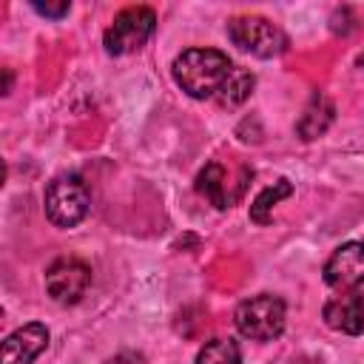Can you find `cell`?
<instances>
[{
	"mask_svg": "<svg viewBox=\"0 0 364 364\" xmlns=\"http://www.w3.org/2000/svg\"><path fill=\"white\" fill-rule=\"evenodd\" d=\"M171 74L176 80V85L193 97V100H216L225 108H233L239 102H245L256 85V77L236 65L228 54L216 51V48H188L182 51L173 65Z\"/></svg>",
	"mask_w": 364,
	"mask_h": 364,
	"instance_id": "cell-1",
	"label": "cell"
},
{
	"mask_svg": "<svg viewBox=\"0 0 364 364\" xmlns=\"http://www.w3.org/2000/svg\"><path fill=\"white\" fill-rule=\"evenodd\" d=\"M43 208H46V219L51 225L77 228L91 208L88 185L82 182L80 173H60L48 182V188L43 193Z\"/></svg>",
	"mask_w": 364,
	"mask_h": 364,
	"instance_id": "cell-2",
	"label": "cell"
},
{
	"mask_svg": "<svg viewBox=\"0 0 364 364\" xmlns=\"http://www.w3.org/2000/svg\"><path fill=\"white\" fill-rule=\"evenodd\" d=\"M287 321V307L279 296L273 293H259L245 299L236 313H233V324L245 338L253 341H273L282 336Z\"/></svg>",
	"mask_w": 364,
	"mask_h": 364,
	"instance_id": "cell-3",
	"label": "cell"
},
{
	"mask_svg": "<svg viewBox=\"0 0 364 364\" xmlns=\"http://www.w3.org/2000/svg\"><path fill=\"white\" fill-rule=\"evenodd\" d=\"M228 37L233 46H239L242 51L253 54V57H279L287 48V34L270 23L267 17L259 14H239L233 20H228Z\"/></svg>",
	"mask_w": 364,
	"mask_h": 364,
	"instance_id": "cell-4",
	"label": "cell"
},
{
	"mask_svg": "<svg viewBox=\"0 0 364 364\" xmlns=\"http://www.w3.org/2000/svg\"><path fill=\"white\" fill-rule=\"evenodd\" d=\"M154 28H156V14L148 6H128L105 28L102 46L108 54L122 57V54L139 51L148 43V37L154 34Z\"/></svg>",
	"mask_w": 364,
	"mask_h": 364,
	"instance_id": "cell-5",
	"label": "cell"
},
{
	"mask_svg": "<svg viewBox=\"0 0 364 364\" xmlns=\"http://www.w3.org/2000/svg\"><path fill=\"white\" fill-rule=\"evenodd\" d=\"M253 171L239 165V171L233 173L230 168H225L222 162H208L199 173H196V191L199 196H205L216 210H228L230 205H236V199L245 193V185L250 182Z\"/></svg>",
	"mask_w": 364,
	"mask_h": 364,
	"instance_id": "cell-6",
	"label": "cell"
},
{
	"mask_svg": "<svg viewBox=\"0 0 364 364\" xmlns=\"http://www.w3.org/2000/svg\"><path fill=\"white\" fill-rule=\"evenodd\" d=\"M91 284V267L82 259L63 256L46 270V290L57 304H77Z\"/></svg>",
	"mask_w": 364,
	"mask_h": 364,
	"instance_id": "cell-7",
	"label": "cell"
},
{
	"mask_svg": "<svg viewBox=\"0 0 364 364\" xmlns=\"http://www.w3.org/2000/svg\"><path fill=\"white\" fill-rule=\"evenodd\" d=\"M324 282L333 290H353L364 282V239L338 245L324 262Z\"/></svg>",
	"mask_w": 364,
	"mask_h": 364,
	"instance_id": "cell-8",
	"label": "cell"
},
{
	"mask_svg": "<svg viewBox=\"0 0 364 364\" xmlns=\"http://www.w3.org/2000/svg\"><path fill=\"white\" fill-rule=\"evenodd\" d=\"M321 318L336 333L361 336L364 333V296L355 287L353 290H338V296L324 301Z\"/></svg>",
	"mask_w": 364,
	"mask_h": 364,
	"instance_id": "cell-9",
	"label": "cell"
},
{
	"mask_svg": "<svg viewBox=\"0 0 364 364\" xmlns=\"http://www.w3.org/2000/svg\"><path fill=\"white\" fill-rule=\"evenodd\" d=\"M46 347H48V327L40 321L23 324L6 336L0 364H31Z\"/></svg>",
	"mask_w": 364,
	"mask_h": 364,
	"instance_id": "cell-10",
	"label": "cell"
},
{
	"mask_svg": "<svg viewBox=\"0 0 364 364\" xmlns=\"http://www.w3.org/2000/svg\"><path fill=\"white\" fill-rule=\"evenodd\" d=\"M333 114H336V108H333L330 97H327V94H321V91H316V94L310 97V102H307L304 114H301V117H299V122H296L299 136H301V139H307V142H310V139H316V136H321V134L330 128Z\"/></svg>",
	"mask_w": 364,
	"mask_h": 364,
	"instance_id": "cell-11",
	"label": "cell"
},
{
	"mask_svg": "<svg viewBox=\"0 0 364 364\" xmlns=\"http://www.w3.org/2000/svg\"><path fill=\"white\" fill-rule=\"evenodd\" d=\"M290 193H293L290 179H276L273 185H267V188L253 199V205H250V219H253L256 225H270V222H273V208H276L284 196H290Z\"/></svg>",
	"mask_w": 364,
	"mask_h": 364,
	"instance_id": "cell-12",
	"label": "cell"
},
{
	"mask_svg": "<svg viewBox=\"0 0 364 364\" xmlns=\"http://www.w3.org/2000/svg\"><path fill=\"white\" fill-rule=\"evenodd\" d=\"M196 364H242L239 344L233 338H210L196 353Z\"/></svg>",
	"mask_w": 364,
	"mask_h": 364,
	"instance_id": "cell-13",
	"label": "cell"
},
{
	"mask_svg": "<svg viewBox=\"0 0 364 364\" xmlns=\"http://www.w3.org/2000/svg\"><path fill=\"white\" fill-rule=\"evenodd\" d=\"M31 9L37 11V14H43V17H65L68 14V9H71V3H31Z\"/></svg>",
	"mask_w": 364,
	"mask_h": 364,
	"instance_id": "cell-14",
	"label": "cell"
},
{
	"mask_svg": "<svg viewBox=\"0 0 364 364\" xmlns=\"http://www.w3.org/2000/svg\"><path fill=\"white\" fill-rule=\"evenodd\" d=\"M105 364H145V358H142L139 353H119V355H114V358L105 361Z\"/></svg>",
	"mask_w": 364,
	"mask_h": 364,
	"instance_id": "cell-15",
	"label": "cell"
},
{
	"mask_svg": "<svg viewBox=\"0 0 364 364\" xmlns=\"http://www.w3.org/2000/svg\"><path fill=\"white\" fill-rule=\"evenodd\" d=\"M358 65H361V71H364V54H358V60H355Z\"/></svg>",
	"mask_w": 364,
	"mask_h": 364,
	"instance_id": "cell-16",
	"label": "cell"
}]
</instances>
